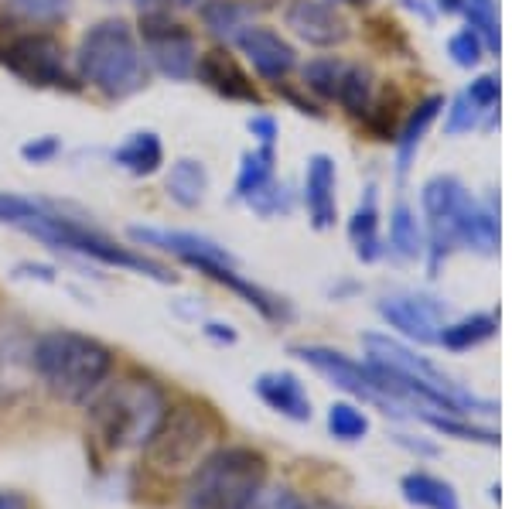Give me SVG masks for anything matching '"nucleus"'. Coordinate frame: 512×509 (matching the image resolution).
Returning <instances> with one entry per match:
<instances>
[{
	"label": "nucleus",
	"instance_id": "f257e3e1",
	"mask_svg": "<svg viewBox=\"0 0 512 509\" xmlns=\"http://www.w3.org/2000/svg\"><path fill=\"white\" fill-rule=\"evenodd\" d=\"M0 223L35 236L38 243L52 246V250L72 253V257L127 270V274L151 277V281H158V284H175V274H171L164 264H158V260L147 257L144 250H137V246H120L106 233H99L96 226L69 216V212L59 209L55 202L0 192Z\"/></svg>",
	"mask_w": 512,
	"mask_h": 509
},
{
	"label": "nucleus",
	"instance_id": "f03ea898",
	"mask_svg": "<svg viewBox=\"0 0 512 509\" xmlns=\"http://www.w3.org/2000/svg\"><path fill=\"white\" fill-rule=\"evenodd\" d=\"M168 397L147 376H123L117 383H103L89 397V431L106 451L144 448L158 431Z\"/></svg>",
	"mask_w": 512,
	"mask_h": 509
},
{
	"label": "nucleus",
	"instance_id": "7ed1b4c3",
	"mask_svg": "<svg viewBox=\"0 0 512 509\" xmlns=\"http://www.w3.org/2000/svg\"><path fill=\"white\" fill-rule=\"evenodd\" d=\"M31 366L52 397L65 400V404H86L110 380L113 349L86 332L55 328L35 342Z\"/></svg>",
	"mask_w": 512,
	"mask_h": 509
},
{
	"label": "nucleus",
	"instance_id": "20e7f679",
	"mask_svg": "<svg viewBox=\"0 0 512 509\" xmlns=\"http://www.w3.org/2000/svg\"><path fill=\"white\" fill-rule=\"evenodd\" d=\"M76 76L106 100H130L147 86L151 65L140 52L137 31L120 18H106L79 38Z\"/></svg>",
	"mask_w": 512,
	"mask_h": 509
},
{
	"label": "nucleus",
	"instance_id": "39448f33",
	"mask_svg": "<svg viewBox=\"0 0 512 509\" xmlns=\"http://www.w3.org/2000/svg\"><path fill=\"white\" fill-rule=\"evenodd\" d=\"M270 462L250 445L212 448L188 472L181 506L185 509H250L267 489Z\"/></svg>",
	"mask_w": 512,
	"mask_h": 509
},
{
	"label": "nucleus",
	"instance_id": "423d86ee",
	"mask_svg": "<svg viewBox=\"0 0 512 509\" xmlns=\"http://www.w3.org/2000/svg\"><path fill=\"white\" fill-rule=\"evenodd\" d=\"M226 434L219 414L202 400H181L168 404L158 431L144 445V462L161 475L192 472Z\"/></svg>",
	"mask_w": 512,
	"mask_h": 509
},
{
	"label": "nucleus",
	"instance_id": "0eeeda50",
	"mask_svg": "<svg viewBox=\"0 0 512 509\" xmlns=\"http://www.w3.org/2000/svg\"><path fill=\"white\" fill-rule=\"evenodd\" d=\"M24 24L11 31V38L0 45V65L11 76H18L28 86L38 89H79L76 76L65 59V45L52 31H21Z\"/></svg>",
	"mask_w": 512,
	"mask_h": 509
},
{
	"label": "nucleus",
	"instance_id": "6e6552de",
	"mask_svg": "<svg viewBox=\"0 0 512 509\" xmlns=\"http://www.w3.org/2000/svg\"><path fill=\"white\" fill-rule=\"evenodd\" d=\"M140 52L147 65L168 79H192L198 62V41L181 21L171 18L168 11L140 14Z\"/></svg>",
	"mask_w": 512,
	"mask_h": 509
},
{
	"label": "nucleus",
	"instance_id": "1a4fd4ad",
	"mask_svg": "<svg viewBox=\"0 0 512 509\" xmlns=\"http://www.w3.org/2000/svg\"><path fill=\"white\" fill-rule=\"evenodd\" d=\"M468 188L458 182L454 175H434L431 182L420 192V205H424L427 216V264L431 274L441 270L444 260L458 250V212L468 199Z\"/></svg>",
	"mask_w": 512,
	"mask_h": 509
},
{
	"label": "nucleus",
	"instance_id": "9d476101",
	"mask_svg": "<svg viewBox=\"0 0 512 509\" xmlns=\"http://www.w3.org/2000/svg\"><path fill=\"white\" fill-rule=\"evenodd\" d=\"M291 352L301 359V363H308L315 369V373L325 376L328 383H335L338 390L349 393V397L362 400V404H369V407L386 410V414H396L390 397L383 393V383L376 380V373L369 363H355V359H349L345 352L328 349V346H294Z\"/></svg>",
	"mask_w": 512,
	"mask_h": 509
},
{
	"label": "nucleus",
	"instance_id": "9b49d317",
	"mask_svg": "<svg viewBox=\"0 0 512 509\" xmlns=\"http://www.w3.org/2000/svg\"><path fill=\"white\" fill-rule=\"evenodd\" d=\"M376 311L393 332H400L403 339L417 342V346H437L444 325H448V308H444V301L431 298V294H386L376 305Z\"/></svg>",
	"mask_w": 512,
	"mask_h": 509
},
{
	"label": "nucleus",
	"instance_id": "f8f14e48",
	"mask_svg": "<svg viewBox=\"0 0 512 509\" xmlns=\"http://www.w3.org/2000/svg\"><path fill=\"white\" fill-rule=\"evenodd\" d=\"M284 21L297 38L315 48L345 45L352 35L349 18L338 11L332 0H291L284 11Z\"/></svg>",
	"mask_w": 512,
	"mask_h": 509
},
{
	"label": "nucleus",
	"instance_id": "ddd939ff",
	"mask_svg": "<svg viewBox=\"0 0 512 509\" xmlns=\"http://www.w3.org/2000/svg\"><path fill=\"white\" fill-rule=\"evenodd\" d=\"M195 76H198V82H202V86H209L212 93L222 96V100L263 106L260 89L253 86V79L246 76V69L236 62V55L226 52V48H212V52L198 55Z\"/></svg>",
	"mask_w": 512,
	"mask_h": 509
},
{
	"label": "nucleus",
	"instance_id": "4468645a",
	"mask_svg": "<svg viewBox=\"0 0 512 509\" xmlns=\"http://www.w3.org/2000/svg\"><path fill=\"white\" fill-rule=\"evenodd\" d=\"M236 45H239V52L250 59V65L256 72H260L263 79H270V82H284L287 76L294 72V65H297V52H294V45L287 38H280L277 31H270V28H246V31H239V35L233 38Z\"/></svg>",
	"mask_w": 512,
	"mask_h": 509
},
{
	"label": "nucleus",
	"instance_id": "2eb2a0df",
	"mask_svg": "<svg viewBox=\"0 0 512 509\" xmlns=\"http://www.w3.org/2000/svg\"><path fill=\"white\" fill-rule=\"evenodd\" d=\"M338 171L328 154H315L304 168V209L315 229H332L338 219Z\"/></svg>",
	"mask_w": 512,
	"mask_h": 509
},
{
	"label": "nucleus",
	"instance_id": "dca6fc26",
	"mask_svg": "<svg viewBox=\"0 0 512 509\" xmlns=\"http://www.w3.org/2000/svg\"><path fill=\"white\" fill-rule=\"evenodd\" d=\"M256 397L263 400L274 414L287 417L294 424H308L311 421V397L304 390V383L297 380L287 369H267V373L256 376L253 383Z\"/></svg>",
	"mask_w": 512,
	"mask_h": 509
},
{
	"label": "nucleus",
	"instance_id": "f3484780",
	"mask_svg": "<svg viewBox=\"0 0 512 509\" xmlns=\"http://www.w3.org/2000/svg\"><path fill=\"white\" fill-rule=\"evenodd\" d=\"M458 246H468V250L485 253V257L499 253V209H495V199L485 205L468 195L458 212Z\"/></svg>",
	"mask_w": 512,
	"mask_h": 509
},
{
	"label": "nucleus",
	"instance_id": "a211bd4d",
	"mask_svg": "<svg viewBox=\"0 0 512 509\" xmlns=\"http://www.w3.org/2000/svg\"><path fill=\"white\" fill-rule=\"evenodd\" d=\"M113 164H120L134 178H151L164 164L161 137L154 130H134L130 137H123L120 147H113Z\"/></svg>",
	"mask_w": 512,
	"mask_h": 509
},
{
	"label": "nucleus",
	"instance_id": "6ab92c4d",
	"mask_svg": "<svg viewBox=\"0 0 512 509\" xmlns=\"http://www.w3.org/2000/svg\"><path fill=\"white\" fill-rule=\"evenodd\" d=\"M441 110H444V96H427V100H420L414 106V113H410L407 123L400 127V137H396V171H400V175L410 171V164H414L427 130H431V123L441 117Z\"/></svg>",
	"mask_w": 512,
	"mask_h": 509
},
{
	"label": "nucleus",
	"instance_id": "aec40b11",
	"mask_svg": "<svg viewBox=\"0 0 512 509\" xmlns=\"http://www.w3.org/2000/svg\"><path fill=\"white\" fill-rule=\"evenodd\" d=\"M349 240L355 246V257L362 264H373L386 253V243L379 236V209H376V188H366V199L355 205L349 219Z\"/></svg>",
	"mask_w": 512,
	"mask_h": 509
},
{
	"label": "nucleus",
	"instance_id": "412c9836",
	"mask_svg": "<svg viewBox=\"0 0 512 509\" xmlns=\"http://www.w3.org/2000/svg\"><path fill=\"white\" fill-rule=\"evenodd\" d=\"M256 14H260V7L250 4V0H202V7H198V18H202L205 28L216 38H229V41L239 31L250 28Z\"/></svg>",
	"mask_w": 512,
	"mask_h": 509
},
{
	"label": "nucleus",
	"instance_id": "4be33fe9",
	"mask_svg": "<svg viewBox=\"0 0 512 509\" xmlns=\"http://www.w3.org/2000/svg\"><path fill=\"white\" fill-rule=\"evenodd\" d=\"M386 250L396 260H420L427 250V233L420 226L417 212L407 202H396V209L390 212V236H386Z\"/></svg>",
	"mask_w": 512,
	"mask_h": 509
},
{
	"label": "nucleus",
	"instance_id": "5701e85b",
	"mask_svg": "<svg viewBox=\"0 0 512 509\" xmlns=\"http://www.w3.org/2000/svg\"><path fill=\"white\" fill-rule=\"evenodd\" d=\"M400 492L417 509H461V499L451 482L437 479L431 472H407L400 479Z\"/></svg>",
	"mask_w": 512,
	"mask_h": 509
},
{
	"label": "nucleus",
	"instance_id": "b1692460",
	"mask_svg": "<svg viewBox=\"0 0 512 509\" xmlns=\"http://www.w3.org/2000/svg\"><path fill=\"white\" fill-rule=\"evenodd\" d=\"M164 188H168V199L178 202L181 209H198L205 202V192H209V171L195 158H178L171 164Z\"/></svg>",
	"mask_w": 512,
	"mask_h": 509
},
{
	"label": "nucleus",
	"instance_id": "393cba45",
	"mask_svg": "<svg viewBox=\"0 0 512 509\" xmlns=\"http://www.w3.org/2000/svg\"><path fill=\"white\" fill-rule=\"evenodd\" d=\"M495 332H499V315H492V311H475V315H465V318H458V322L444 325L437 346H444L451 352H468L495 339Z\"/></svg>",
	"mask_w": 512,
	"mask_h": 509
},
{
	"label": "nucleus",
	"instance_id": "a878e982",
	"mask_svg": "<svg viewBox=\"0 0 512 509\" xmlns=\"http://www.w3.org/2000/svg\"><path fill=\"white\" fill-rule=\"evenodd\" d=\"M335 100L342 103V110L349 113V117L366 120L369 106L376 100V76L366 69V65L349 62L345 65V76H342V86H338Z\"/></svg>",
	"mask_w": 512,
	"mask_h": 509
},
{
	"label": "nucleus",
	"instance_id": "bb28decb",
	"mask_svg": "<svg viewBox=\"0 0 512 509\" xmlns=\"http://www.w3.org/2000/svg\"><path fill=\"white\" fill-rule=\"evenodd\" d=\"M274 147L267 144H256L253 151H246L243 158H239V171H236V199L246 202L250 195L260 192L267 182H274Z\"/></svg>",
	"mask_w": 512,
	"mask_h": 509
},
{
	"label": "nucleus",
	"instance_id": "cd10ccee",
	"mask_svg": "<svg viewBox=\"0 0 512 509\" xmlns=\"http://www.w3.org/2000/svg\"><path fill=\"white\" fill-rule=\"evenodd\" d=\"M72 0H7L4 11L14 21H21L24 28H48V24H59L72 14Z\"/></svg>",
	"mask_w": 512,
	"mask_h": 509
},
{
	"label": "nucleus",
	"instance_id": "c85d7f7f",
	"mask_svg": "<svg viewBox=\"0 0 512 509\" xmlns=\"http://www.w3.org/2000/svg\"><path fill=\"white\" fill-rule=\"evenodd\" d=\"M325 424H328V434L345 445H355L369 434V414L362 407L349 404V400H338V404L328 407L325 414Z\"/></svg>",
	"mask_w": 512,
	"mask_h": 509
},
{
	"label": "nucleus",
	"instance_id": "c756f323",
	"mask_svg": "<svg viewBox=\"0 0 512 509\" xmlns=\"http://www.w3.org/2000/svg\"><path fill=\"white\" fill-rule=\"evenodd\" d=\"M492 123H495L492 113H485L482 106L472 100V96L461 93V96H454L451 106H448V117H444V134H448V137L472 134V130H478V127L489 130Z\"/></svg>",
	"mask_w": 512,
	"mask_h": 509
},
{
	"label": "nucleus",
	"instance_id": "7c9ffc66",
	"mask_svg": "<svg viewBox=\"0 0 512 509\" xmlns=\"http://www.w3.org/2000/svg\"><path fill=\"white\" fill-rule=\"evenodd\" d=\"M424 421L431 424L437 434H448V438H458V441H475V445H489L495 448L499 445V431L492 428H482V424H472L468 417H454V414H424Z\"/></svg>",
	"mask_w": 512,
	"mask_h": 509
},
{
	"label": "nucleus",
	"instance_id": "2f4dec72",
	"mask_svg": "<svg viewBox=\"0 0 512 509\" xmlns=\"http://www.w3.org/2000/svg\"><path fill=\"white\" fill-rule=\"evenodd\" d=\"M345 65L342 59H311L304 65V86L311 89L321 100H335L338 96V86H342V76H345Z\"/></svg>",
	"mask_w": 512,
	"mask_h": 509
},
{
	"label": "nucleus",
	"instance_id": "473e14b6",
	"mask_svg": "<svg viewBox=\"0 0 512 509\" xmlns=\"http://www.w3.org/2000/svg\"><path fill=\"white\" fill-rule=\"evenodd\" d=\"M465 18H468V28L475 31L478 38H482L485 48H492V52H499V4L495 0H465Z\"/></svg>",
	"mask_w": 512,
	"mask_h": 509
},
{
	"label": "nucleus",
	"instance_id": "72a5a7b5",
	"mask_svg": "<svg viewBox=\"0 0 512 509\" xmlns=\"http://www.w3.org/2000/svg\"><path fill=\"white\" fill-rule=\"evenodd\" d=\"M246 205H250L256 216L274 219V216H287V212L294 209V195H291V188H287L284 182H277V178H274V182H267L256 195H250Z\"/></svg>",
	"mask_w": 512,
	"mask_h": 509
},
{
	"label": "nucleus",
	"instance_id": "f704fd0d",
	"mask_svg": "<svg viewBox=\"0 0 512 509\" xmlns=\"http://www.w3.org/2000/svg\"><path fill=\"white\" fill-rule=\"evenodd\" d=\"M448 52H451V59L461 65V69H475V65L482 62V55H485V45H482V38H478L472 28H461V31H454V35H451Z\"/></svg>",
	"mask_w": 512,
	"mask_h": 509
},
{
	"label": "nucleus",
	"instance_id": "c9c22d12",
	"mask_svg": "<svg viewBox=\"0 0 512 509\" xmlns=\"http://www.w3.org/2000/svg\"><path fill=\"white\" fill-rule=\"evenodd\" d=\"M59 154H62V141H59V137H52V134L21 144V158L28 164H48V161L59 158Z\"/></svg>",
	"mask_w": 512,
	"mask_h": 509
},
{
	"label": "nucleus",
	"instance_id": "e433bc0d",
	"mask_svg": "<svg viewBox=\"0 0 512 509\" xmlns=\"http://www.w3.org/2000/svg\"><path fill=\"white\" fill-rule=\"evenodd\" d=\"M465 93L472 96V100L482 106L485 113H492V117L499 113V93H502V89H499V79H495V76H478L472 86L465 89Z\"/></svg>",
	"mask_w": 512,
	"mask_h": 509
},
{
	"label": "nucleus",
	"instance_id": "4c0bfd02",
	"mask_svg": "<svg viewBox=\"0 0 512 509\" xmlns=\"http://www.w3.org/2000/svg\"><path fill=\"white\" fill-rule=\"evenodd\" d=\"M250 509H304V499L291 489H263Z\"/></svg>",
	"mask_w": 512,
	"mask_h": 509
},
{
	"label": "nucleus",
	"instance_id": "58836bf2",
	"mask_svg": "<svg viewBox=\"0 0 512 509\" xmlns=\"http://www.w3.org/2000/svg\"><path fill=\"white\" fill-rule=\"evenodd\" d=\"M246 127H250V134L256 137V144H267V147L277 144L280 127H277V120L270 117V113H256V117L246 120Z\"/></svg>",
	"mask_w": 512,
	"mask_h": 509
},
{
	"label": "nucleus",
	"instance_id": "ea45409f",
	"mask_svg": "<svg viewBox=\"0 0 512 509\" xmlns=\"http://www.w3.org/2000/svg\"><path fill=\"white\" fill-rule=\"evenodd\" d=\"M205 335H209L212 342H229V346H233L236 342V332L229 325H219V322H209L205 325Z\"/></svg>",
	"mask_w": 512,
	"mask_h": 509
},
{
	"label": "nucleus",
	"instance_id": "a19ab883",
	"mask_svg": "<svg viewBox=\"0 0 512 509\" xmlns=\"http://www.w3.org/2000/svg\"><path fill=\"white\" fill-rule=\"evenodd\" d=\"M0 509H28V499H24L21 492L0 489Z\"/></svg>",
	"mask_w": 512,
	"mask_h": 509
},
{
	"label": "nucleus",
	"instance_id": "79ce46f5",
	"mask_svg": "<svg viewBox=\"0 0 512 509\" xmlns=\"http://www.w3.org/2000/svg\"><path fill=\"white\" fill-rule=\"evenodd\" d=\"M134 4L140 7V14H151V11H168L171 0H134Z\"/></svg>",
	"mask_w": 512,
	"mask_h": 509
},
{
	"label": "nucleus",
	"instance_id": "37998d69",
	"mask_svg": "<svg viewBox=\"0 0 512 509\" xmlns=\"http://www.w3.org/2000/svg\"><path fill=\"white\" fill-rule=\"evenodd\" d=\"M437 4V11H444V14H458L461 7H465V0H434Z\"/></svg>",
	"mask_w": 512,
	"mask_h": 509
},
{
	"label": "nucleus",
	"instance_id": "c03bdc74",
	"mask_svg": "<svg viewBox=\"0 0 512 509\" xmlns=\"http://www.w3.org/2000/svg\"><path fill=\"white\" fill-rule=\"evenodd\" d=\"M178 4H185V7H195V4H202V0H178Z\"/></svg>",
	"mask_w": 512,
	"mask_h": 509
},
{
	"label": "nucleus",
	"instance_id": "a18cd8bd",
	"mask_svg": "<svg viewBox=\"0 0 512 509\" xmlns=\"http://www.w3.org/2000/svg\"><path fill=\"white\" fill-rule=\"evenodd\" d=\"M345 4H355V7H362V4H366V0H345Z\"/></svg>",
	"mask_w": 512,
	"mask_h": 509
}]
</instances>
